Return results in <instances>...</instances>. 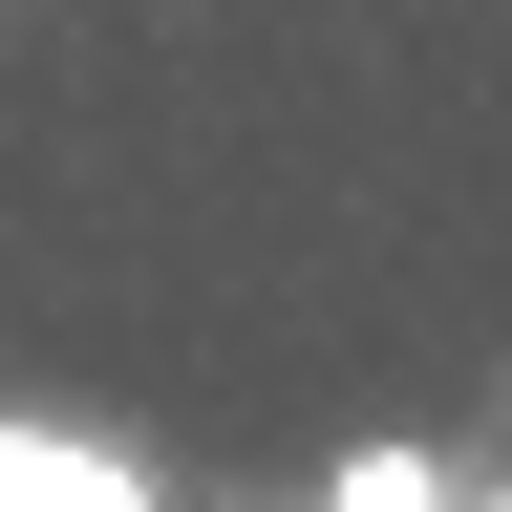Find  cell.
Masks as SVG:
<instances>
[{"instance_id":"obj_2","label":"cell","mask_w":512,"mask_h":512,"mask_svg":"<svg viewBox=\"0 0 512 512\" xmlns=\"http://www.w3.org/2000/svg\"><path fill=\"white\" fill-rule=\"evenodd\" d=\"M320 512H448V448H342Z\"/></svg>"},{"instance_id":"obj_1","label":"cell","mask_w":512,"mask_h":512,"mask_svg":"<svg viewBox=\"0 0 512 512\" xmlns=\"http://www.w3.org/2000/svg\"><path fill=\"white\" fill-rule=\"evenodd\" d=\"M0 512H171V491H150V448H107V427H22V406H0Z\"/></svg>"}]
</instances>
